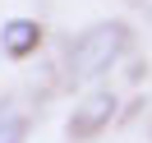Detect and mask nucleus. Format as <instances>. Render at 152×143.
<instances>
[{"label":"nucleus","mask_w":152,"mask_h":143,"mask_svg":"<svg viewBox=\"0 0 152 143\" xmlns=\"http://www.w3.org/2000/svg\"><path fill=\"white\" fill-rule=\"evenodd\" d=\"M28 139V115L23 111H0V143H23Z\"/></svg>","instance_id":"4"},{"label":"nucleus","mask_w":152,"mask_h":143,"mask_svg":"<svg viewBox=\"0 0 152 143\" xmlns=\"http://www.w3.org/2000/svg\"><path fill=\"white\" fill-rule=\"evenodd\" d=\"M115 111H120V102H115V92L111 88H92V92L83 97V102L69 111V120H65V134L74 143H83V139H97V134L106 129V125L115 120Z\"/></svg>","instance_id":"2"},{"label":"nucleus","mask_w":152,"mask_h":143,"mask_svg":"<svg viewBox=\"0 0 152 143\" xmlns=\"http://www.w3.org/2000/svg\"><path fill=\"white\" fill-rule=\"evenodd\" d=\"M129 42H134V28L124 19L88 23V28L65 46V78H69V83H92V78L111 74V69L124 60Z\"/></svg>","instance_id":"1"},{"label":"nucleus","mask_w":152,"mask_h":143,"mask_svg":"<svg viewBox=\"0 0 152 143\" xmlns=\"http://www.w3.org/2000/svg\"><path fill=\"white\" fill-rule=\"evenodd\" d=\"M148 139H152V125H148Z\"/></svg>","instance_id":"7"},{"label":"nucleus","mask_w":152,"mask_h":143,"mask_svg":"<svg viewBox=\"0 0 152 143\" xmlns=\"http://www.w3.org/2000/svg\"><path fill=\"white\" fill-rule=\"evenodd\" d=\"M42 37H46V28H42L37 19H28V14H14V19L0 23V51H5L10 60H28V56H37Z\"/></svg>","instance_id":"3"},{"label":"nucleus","mask_w":152,"mask_h":143,"mask_svg":"<svg viewBox=\"0 0 152 143\" xmlns=\"http://www.w3.org/2000/svg\"><path fill=\"white\" fill-rule=\"evenodd\" d=\"M143 14H148V23H152V0H143Z\"/></svg>","instance_id":"6"},{"label":"nucleus","mask_w":152,"mask_h":143,"mask_svg":"<svg viewBox=\"0 0 152 143\" xmlns=\"http://www.w3.org/2000/svg\"><path fill=\"white\" fill-rule=\"evenodd\" d=\"M143 74H148V65H143V60H134V65H129V83H138Z\"/></svg>","instance_id":"5"}]
</instances>
